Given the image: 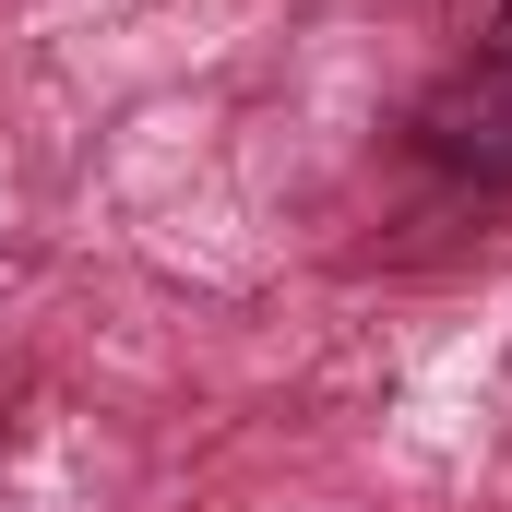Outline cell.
Instances as JSON below:
<instances>
[{
    "instance_id": "1",
    "label": "cell",
    "mask_w": 512,
    "mask_h": 512,
    "mask_svg": "<svg viewBox=\"0 0 512 512\" xmlns=\"http://www.w3.org/2000/svg\"><path fill=\"white\" fill-rule=\"evenodd\" d=\"M405 155L441 167L453 191H512V48L489 36L477 60H453L417 108H405Z\"/></svg>"
},
{
    "instance_id": "2",
    "label": "cell",
    "mask_w": 512,
    "mask_h": 512,
    "mask_svg": "<svg viewBox=\"0 0 512 512\" xmlns=\"http://www.w3.org/2000/svg\"><path fill=\"white\" fill-rule=\"evenodd\" d=\"M501 48H512V0H501Z\"/></svg>"
}]
</instances>
